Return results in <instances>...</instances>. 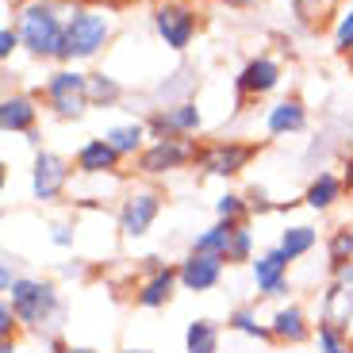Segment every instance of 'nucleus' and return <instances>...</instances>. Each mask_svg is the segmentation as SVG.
Instances as JSON below:
<instances>
[{
    "instance_id": "12",
    "label": "nucleus",
    "mask_w": 353,
    "mask_h": 353,
    "mask_svg": "<svg viewBox=\"0 0 353 353\" xmlns=\"http://www.w3.org/2000/svg\"><path fill=\"white\" fill-rule=\"evenodd\" d=\"M142 123H146L150 139H192L203 131V108L196 100H181V104L154 108Z\"/></svg>"
},
{
    "instance_id": "1",
    "label": "nucleus",
    "mask_w": 353,
    "mask_h": 353,
    "mask_svg": "<svg viewBox=\"0 0 353 353\" xmlns=\"http://www.w3.org/2000/svg\"><path fill=\"white\" fill-rule=\"evenodd\" d=\"M4 300H12L23 330H31L39 338L58 334L65 319V296L58 288V281H50V276H19L12 296H4Z\"/></svg>"
},
{
    "instance_id": "39",
    "label": "nucleus",
    "mask_w": 353,
    "mask_h": 353,
    "mask_svg": "<svg viewBox=\"0 0 353 353\" xmlns=\"http://www.w3.org/2000/svg\"><path fill=\"white\" fill-rule=\"evenodd\" d=\"M342 185H345V192H353V154L342 161Z\"/></svg>"
},
{
    "instance_id": "9",
    "label": "nucleus",
    "mask_w": 353,
    "mask_h": 353,
    "mask_svg": "<svg viewBox=\"0 0 353 353\" xmlns=\"http://www.w3.org/2000/svg\"><path fill=\"white\" fill-rule=\"evenodd\" d=\"M73 161L62 158L54 150H35V161H31V200L50 208V203H62L73 188Z\"/></svg>"
},
{
    "instance_id": "31",
    "label": "nucleus",
    "mask_w": 353,
    "mask_h": 353,
    "mask_svg": "<svg viewBox=\"0 0 353 353\" xmlns=\"http://www.w3.org/2000/svg\"><path fill=\"white\" fill-rule=\"evenodd\" d=\"M257 257V239L250 223H239L234 227V239H230V250H227V265H250Z\"/></svg>"
},
{
    "instance_id": "35",
    "label": "nucleus",
    "mask_w": 353,
    "mask_h": 353,
    "mask_svg": "<svg viewBox=\"0 0 353 353\" xmlns=\"http://www.w3.org/2000/svg\"><path fill=\"white\" fill-rule=\"evenodd\" d=\"M16 50H23V39H19L16 23H4L0 27V62H12Z\"/></svg>"
},
{
    "instance_id": "14",
    "label": "nucleus",
    "mask_w": 353,
    "mask_h": 353,
    "mask_svg": "<svg viewBox=\"0 0 353 353\" xmlns=\"http://www.w3.org/2000/svg\"><path fill=\"white\" fill-rule=\"evenodd\" d=\"M176 288H181L176 261H161L158 269H146V273H142V281L134 284V292H131V300H134V307H142V311H161V307L173 303Z\"/></svg>"
},
{
    "instance_id": "27",
    "label": "nucleus",
    "mask_w": 353,
    "mask_h": 353,
    "mask_svg": "<svg viewBox=\"0 0 353 353\" xmlns=\"http://www.w3.org/2000/svg\"><path fill=\"white\" fill-rule=\"evenodd\" d=\"M127 92H123V81L119 77H112L108 70H97V73H88V104L92 108H115L119 100H123Z\"/></svg>"
},
{
    "instance_id": "23",
    "label": "nucleus",
    "mask_w": 353,
    "mask_h": 353,
    "mask_svg": "<svg viewBox=\"0 0 353 353\" xmlns=\"http://www.w3.org/2000/svg\"><path fill=\"white\" fill-rule=\"evenodd\" d=\"M276 246H281L284 254L292 257V265L303 261V257H307L311 250L319 246V227H311V223H288V227H281V239H276Z\"/></svg>"
},
{
    "instance_id": "21",
    "label": "nucleus",
    "mask_w": 353,
    "mask_h": 353,
    "mask_svg": "<svg viewBox=\"0 0 353 353\" xmlns=\"http://www.w3.org/2000/svg\"><path fill=\"white\" fill-rule=\"evenodd\" d=\"M104 139L112 142L115 150H119V158H123V161H134L142 150H146L150 131H146V123H142V119H127V123H112V127H108Z\"/></svg>"
},
{
    "instance_id": "45",
    "label": "nucleus",
    "mask_w": 353,
    "mask_h": 353,
    "mask_svg": "<svg viewBox=\"0 0 353 353\" xmlns=\"http://www.w3.org/2000/svg\"><path fill=\"white\" fill-rule=\"evenodd\" d=\"M188 4H196V8H200V4H212V0H188Z\"/></svg>"
},
{
    "instance_id": "28",
    "label": "nucleus",
    "mask_w": 353,
    "mask_h": 353,
    "mask_svg": "<svg viewBox=\"0 0 353 353\" xmlns=\"http://www.w3.org/2000/svg\"><path fill=\"white\" fill-rule=\"evenodd\" d=\"M169 77H173V81L161 77L158 88H154V100H158V108L181 104V100H192L188 92L196 88V70H176V73H169Z\"/></svg>"
},
{
    "instance_id": "41",
    "label": "nucleus",
    "mask_w": 353,
    "mask_h": 353,
    "mask_svg": "<svg viewBox=\"0 0 353 353\" xmlns=\"http://www.w3.org/2000/svg\"><path fill=\"white\" fill-rule=\"evenodd\" d=\"M62 276H85V265L73 261V265H62Z\"/></svg>"
},
{
    "instance_id": "44",
    "label": "nucleus",
    "mask_w": 353,
    "mask_h": 353,
    "mask_svg": "<svg viewBox=\"0 0 353 353\" xmlns=\"http://www.w3.org/2000/svg\"><path fill=\"white\" fill-rule=\"evenodd\" d=\"M0 353H19V350H16V342H0Z\"/></svg>"
},
{
    "instance_id": "3",
    "label": "nucleus",
    "mask_w": 353,
    "mask_h": 353,
    "mask_svg": "<svg viewBox=\"0 0 353 353\" xmlns=\"http://www.w3.org/2000/svg\"><path fill=\"white\" fill-rule=\"evenodd\" d=\"M16 31L23 39V54L35 62H58L65 43V12L58 0H27L16 12Z\"/></svg>"
},
{
    "instance_id": "16",
    "label": "nucleus",
    "mask_w": 353,
    "mask_h": 353,
    "mask_svg": "<svg viewBox=\"0 0 353 353\" xmlns=\"http://www.w3.org/2000/svg\"><path fill=\"white\" fill-rule=\"evenodd\" d=\"M269 330H273V342L276 345H303L315 338V323H311L307 307L296 300L288 303H276L273 315H269Z\"/></svg>"
},
{
    "instance_id": "18",
    "label": "nucleus",
    "mask_w": 353,
    "mask_h": 353,
    "mask_svg": "<svg viewBox=\"0 0 353 353\" xmlns=\"http://www.w3.org/2000/svg\"><path fill=\"white\" fill-rule=\"evenodd\" d=\"M342 200H345V185H342V173H334V169H319L307 185H303V196H300V203L315 215L334 212Z\"/></svg>"
},
{
    "instance_id": "29",
    "label": "nucleus",
    "mask_w": 353,
    "mask_h": 353,
    "mask_svg": "<svg viewBox=\"0 0 353 353\" xmlns=\"http://www.w3.org/2000/svg\"><path fill=\"white\" fill-rule=\"evenodd\" d=\"M315 353H353V334L345 327H334V323H315V338H311Z\"/></svg>"
},
{
    "instance_id": "24",
    "label": "nucleus",
    "mask_w": 353,
    "mask_h": 353,
    "mask_svg": "<svg viewBox=\"0 0 353 353\" xmlns=\"http://www.w3.org/2000/svg\"><path fill=\"white\" fill-rule=\"evenodd\" d=\"M234 227H239V223H227V219L208 223L203 230H196V239H192V246H188V250L215 254V257H223V261H227V250H230V239H234Z\"/></svg>"
},
{
    "instance_id": "11",
    "label": "nucleus",
    "mask_w": 353,
    "mask_h": 353,
    "mask_svg": "<svg viewBox=\"0 0 353 353\" xmlns=\"http://www.w3.org/2000/svg\"><path fill=\"white\" fill-rule=\"evenodd\" d=\"M284 81V65L273 54H254L242 62V70L234 73V97L239 104H250V100H265L269 92H276Z\"/></svg>"
},
{
    "instance_id": "4",
    "label": "nucleus",
    "mask_w": 353,
    "mask_h": 353,
    "mask_svg": "<svg viewBox=\"0 0 353 353\" xmlns=\"http://www.w3.org/2000/svg\"><path fill=\"white\" fill-rule=\"evenodd\" d=\"M39 97H43L46 112L54 119H62V123H77V119H85L88 108H92L88 104V73L77 70V65H58L43 81Z\"/></svg>"
},
{
    "instance_id": "42",
    "label": "nucleus",
    "mask_w": 353,
    "mask_h": 353,
    "mask_svg": "<svg viewBox=\"0 0 353 353\" xmlns=\"http://www.w3.org/2000/svg\"><path fill=\"white\" fill-rule=\"evenodd\" d=\"M119 353H158V350H150V345H123Z\"/></svg>"
},
{
    "instance_id": "7",
    "label": "nucleus",
    "mask_w": 353,
    "mask_h": 353,
    "mask_svg": "<svg viewBox=\"0 0 353 353\" xmlns=\"http://www.w3.org/2000/svg\"><path fill=\"white\" fill-rule=\"evenodd\" d=\"M150 27L165 50L185 54L196 43V35H200V12L188 0H154Z\"/></svg>"
},
{
    "instance_id": "6",
    "label": "nucleus",
    "mask_w": 353,
    "mask_h": 353,
    "mask_svg": "<svg viewBox=\"0 0 353 353\" xmlns=\"http://www.w3.org/2000/svg\"><path fill=\"white\" fill-rule=\"evenodd\" d=\"M161 208H165V192L154 185H134L123 192L119 208H115V230H119V239L123 242H139L146 239L158 223Z\"/></svg>"
},
{
    "instance_id": "10",
    "label": "nucleus",
    "mask_w": 353,
    "mask_h": 353,
    "mask_svg": "<svg viewBox=\"0 0 353 353\" xmlns=\"http://www.w3.org/2000/svg\"><path fill=\"white\" fill-rule=\"evenodd\" d=\"M292 257L281 246H265L257 250V257L250 261V281H254L257 300H284L292 292Z\"/></svg>"
},
{
    "instance_id": "25",
    "label": "nucleus",
    "mask_w": 353,
    "mask_h": 353,
    "mask_svg": "<svg viewBox=\"0 0 353 353\" xmlns=\"http://www.w3.org/2000/svg\"><path fill=\"white\" fill-rule=\"evenodd\" d=\"M227 330L230 334H242V338H254V342H273V330H269V319L257 315V307L242 303L227 315Z\"/></svg>"
},
{
    "instance_id": "22",
    "label": "nucleus",
    "mask_w": 353,
    "mask_h": 353,
    "mask_svg": "<svg viewBox=\"0 0 353 353\" xmlns=\"http://www.w3.org/2000/svg\"><path fill=\"white\" fill-rule=\"evenodd\" d=\"M223 350V327L215 319L200 315L185 327V353H219Z\"/></svg>"
},
{
    "instance_id": "43",
    "label": "nucleus",
    "mask_w": 353,
    "mask_h": 353,
    "mask_svg": "<svg viewBox=\"0 0 353 353\" xmlns=\"http://www.w3.org/2000/svg\"><path fill=\"white\" fill-rule=\"evenodd\" d=\"M70 353H100L97 345H70Z\"/></svg>"
},
{
    "instance_id": "15",
    "label": "nucleus",
    "mask_w": 353,
    "mask_h": 353,
    "mask_svg": "<svg viewBox=\"0 0 353 353\" xmlns=\"http://www.w3.org/2000/svg\"><path fill=\"white\" fill-rule=\"evenodd\" d=\"M319 319L334 323V327H353V265L342 273L327 276L323 292H319Z\"/></svg>"
},
{
    "instance_id": "33",
    "label": "nucleus",
    "mask_w": 353,
    "mask_h": 353,
    "mask_svg": "<svg viewBox=\"0 0 353 353\" xmlns=\"http://www.w3.org/2000/svg\"><path fill=\"white\" fill-rule=\"evenodd\" d=\"M50 246L54 250H73L77 246V223L73 219H58V223H50Z\"/></svg>"
},
{
    "instance_id": "20",
    "label": "nucleus",
    "mask_w": 353,
    "mask_h": 353,
    "mask_svg": "<svg viewBox=\"0 0 353 353\" xmlns=\"http://www.w3.org/2000/svg\"><path fill=\"white\" fill-rule=\"evenodd\" d=\"M39 127V97L35 92H4L0 100V131L27 134Z\"/></svg>"
},
{
    "instance_id": "34",
    "label": "nucleus",
    "mask_w": 353,
    "mask_h": 353,
    "mask_svg": "<svg viewBox=\"0 0 353 353\" xmlns=\"http://www.w3.org/2000/svg\"><path fill=\"white\" fill-rule=\"evenodd\" d=\"M19 330H23V323H19L12 300H0V342H16Z\"/></svg>"
},
{
    "instance_id": "17",
    "label": "nucleus",
    "mask_w": 353,
    "mask_h": 353,
    "mask_svg": "<svg viewBox=\"0 0 353 353\" xmlns=\"http://www.w3.org/2000/svg\"><path fill=\"white\" fill-rule=\"evenodd\" d=\"M73 165H77L81 176H115L119 165H123V158H119V150H115L104 134H97V139H85L77 146Z\"/></svg>"
},
{
    "instance_id": "26",
    "label": "nucleus",
    "mask_w": 353,
    "mask_h": 353,
    "mask_svg": "<svg viewBox=\"0 0 353 353\" xmlns=\"http://www.w3.org/2000/svg\"><path fill=\"white\" fill-rule=\"evenodd\" d=\"M350 265H353V227L342 223V227H334L327 234V276L342 273Z\"/></svg>"
},
{
    "instance_id": "38",
    "label": "nucleus",
    "mask_w": 353,
    "mask_h": 353,
    "mask_svg": "<svg viewBox=\"0 0 353 353\" xmlns=\"http://www.w3.org/2000/svg\"><path fill=\"white\" fill-rule=\"evenodd\" d=\"M70 345L73 342H65L62 334H46V350H50V353H70Z\"/></svg>"
},
{
    "instance_id": "19",
    "label": "nucleus",
    "mask_w": 353,
    "mask_h": 353,
    "mask_svg": "<svg viewBox=\"0 0 353 353\" xmlns=\"http://www.w3.org/2000/svg\"><path fill=\"white\" fill-rule=\"evenodd\" d=\"M307 127V104L300 97H281L265 108V134L269 139H288Z\"/></svg>"
},
{
    "instance_id": "8",
    "label": "nucleus",
    "mask_w": 353,
    "mask_h": 353,
    "mask_svg": "<svg viewBox=\"0 0 353 353\" xmlns=\"http://www.w3.org/2000/svg\"><path fill=\"white\" fill-rule=\"evenodd\" d=\"M196 150H200L196 139H150L146 150L134 158V173L146 176V181L185 173V169L196 165Z\"/></svg>"
},
{
    "instance_id": "36",
    "label": "nucleus",
    "mask_w": 353,
    "mask_h": 353,
    "mask_svg": "<svg viewBox=\"0 0 353 353\" xmlns=\"http://www.w3.org/2000/svg\"><path fill=\"white\" fill-rule=\"evenodd\" d=\"M246 200H250V215H269V212H276V203L269 200L265 185H250V188H246Z\"/></svg>"
},
{
    "instance_id": "30",
    "label": "nucleus",
    "mask_w": 353,
    "mask_h": 353,
    "mask_svg": "<svg viewBox=\"0 0 353 353\" xmlns=\"http://www.w3.org/2000/svg\"><path fill=\"white\" fill-rule=\"evenodd\" d=\"M215 219H227V223H250L254 215H250V200L246 192H239V188H227V192L215 196Z\"/></svg>"
},
{
    "instance_id": "40",
    "label": "nucleus",
    "mask_w": 353,
    "mask_h": 353,
    "mask_svg": "<svg viewBox=\"0 0 353 353\" xmlns=\"http://www.w3.org/2000/svg\"><path fill=\"white\" fill-rule=\"evenodd\" d=\"M223 4H227V8H234V12H246V8H254L257 0H223Z\"/></svg>"
},
{
    "instance_id": "2",
    "label": "nucleus",
    "mask_w": 353,
    "mask_h": 353,
    "mask_svg": "<svg viewBox=\"0 0 353 353\" xmlns=\"http://www.w3.org/2000/svg\"><path fill=\"white\" fill-rule=\"evenodd\" d=\"M115 35V19L108 8L97 4H73L65 12V43L58 54V65H77V62H92L112 46Z\"/></svg>"
},
{
    "instance_id": "37",
    "label": "nucleus",
    "mask_w": 353,
    "mask_h": 353,
    "mask_svg": "<svg viewBox=\"0 0 353 353\" xmlns=\"http://www.w3.org/2000/svg\"><path fill=\"white\" fill-rule=\"evenodd\" d=\"M19 276L23 273H16V261H12V257H0V296H12Z\"/></svg>"
},
{
    "instance_id": "32",
    "label": "nucleus",
    "mask_w": 353,
    "mask_h": 353,
    "mask_svg": "<svg viewBox=\"0 0 353 353\" xmlns=\"http://www.w3.org/2000/svg\"><path fill=\"white\" fill-rule=\"evenodd\" d=\"M330 43H334V50L342 54V58H350V54H353V4L338 12L334 27H330Z\"/></svg>"
},
{
    "instance_id": "13",
    "label": "nucleus",
    "mask_w": 353,
    "mask_h": 353,
    "mask_svg": "<svg viewBox=\"0 0 353 353\" xmlns=\"http://www.w3.org/2000/svg\"><path fill=\"white\" fill-rule=\"evenodd\" d=\"M227 273V261L215 254H200V250H188L181 261H176V276H181V288L192 292V296H208L223 284Z\"/></svg>"
},
{
    "instance_id": "46",
    "label": "nucleus",
    "mask_w": 353,
    "mask_h": 353,
    "mask_svg": "<svg viewBox=\"0 0 353 353\" xmlns=\"http://www.w3.org/2000/svg\"><path fill=\"white\" fill-rule=\"evenodd\" d=\"M345 65H350V77H353V54H350V58H345Z\"/></svg>"
},
{
    "instance_id": "5",
    "label": "nucleus",
    "mask_w": 353,
    "mask_h": 353,
    "mask_svg": "<svg viewBox=\"0 0 353 353\" xmlns=\"http://www.w3.org/2000/svg\"><path fill=\"white\" fill-rule=\"evenodd\" d=\"M261 154L257 142L246 139H212V142H200L196 150V173L208 176V181H234L250 169V161Z\"/></svg>"
}]
</instances>
